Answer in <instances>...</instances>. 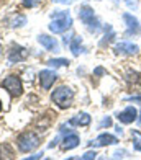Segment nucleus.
<instances>
[{"label": "nucleus", "instance_id": "f257e3e1", "mask_svg": "<svg viewBox=\"0 0 141 160\" xmlns=\"http://www.w3.org/2000/svg\"><path fill=\"white\" fill-rule=\"evenodd\" d=\"M72 26V17L69 12L64 10H54L51 13V23H49V31L54 34H61L68 31Z\"/></svg>", "mask_w": 141, "mask_h": 160}, {"label": "nucleus", "instance_id": "ddd939ff", "mask_svg": "<svg viewBox=\"0 0 141 160\" xmlns=\"http://www.w3.org/2000/svg\"><path fill=\"white\" fill-rule=\"evenodd\" d=\"M79 142H80L79 136L74 134V132H71V134H68V136L62 139V149H64V150H71V149H74V147H77Z\"/></svg>", "mask_w": 141, "mask_h": 160}, {"label": "nucleus", "instance_id": "4be33fe9", "mask_svg": "<svg viewBox=\"0 0 141 160\" xmlns=\"http://www.w3.org/2000/svg\"><path fill=\"white\" fill-rule=\"evenodd\" d=\"M110 124H112V119H110V118H105V119L102 121L100 126H110Z\"/></svg>", "mask_w": 141, "mask_h": 160}, {"label": "nucleus", "instance_id": "a878e982", "mask_svg": "<svg viewBox=\"0 0 141 160\" xmlns=\"http://www.w3.org/2000/svg\"><path fill=\"white\" fill-rule=\"evenodd\" d=\"M53 2H56V3H69V2H72V0H53Z\"/></svg>", "mask_w": 141, "mask_h": 160}, {"label": "nucleus", "instance_id": "4468645a", "mask_svg": "<svg viewBox=\"0 0 141 160\" xmlns=\"http://www.w3.org/2000/svg\"><path fill=\"white\" fill-rule=\"evenodd\" d=\"M90 116H89L87 113H80L77 116H74V118L69 121V124L71 126H89L90 124Z\"/></svg>", "mask_w": 141, "mask_h": 160}, {"label": "nucleus", "instance_id": "c756f323", "mask_svg": "<svg viewBox=\"0 0 141 160\" xmlns=\"http://www.w3.org/2000/svg\"><path fill=\"white\" fill-rule=\"evenodd\" d=\"M139 121H141V114H139Z\"/></svg>", "mask_w": 141, "mask_h": 160}, {"label": "nucleus", "instance_id": "a211bd4d", "mask_svg": "<svg viewBox=\"0 0 141 160\" xmlns=\"http://www.w3.org/2000/svg\"><path fill=\"white\" fill-rule=\"evenodd\" d=\"M71 62L68 59H49L48 61V65L51 67H62V65H69Z\"/></svg>", "mask_w": 141, "mask_h": 160}, {"label": "nucleus", "instance_id": "bb28decb", "mask_svg": "<svg viewBox=\"0 0 141 160\" xmlns=\"http://www.w3.org/2000/svg\"><path fill=\"white\" fill-rule=\"evenodd\" d=\"M128 100H131V101H141V97H131Z\"/></svg>", "mask_w": 141, "mask_h": 160}, {"label": "nucleus", "instance_id": "5701e85b", "mask_svg": "<svg viewBox=\"0 0 141 160\" xmlns=\"http://www.w3.org/2000/svg\"><path fill=\"white\" fill-rule=\"evenodd\" d=\"M113 155H115L117 158H118V157H125V155H127V152H125V150H122V152H120V150H118V152H115V154H113Z\"/></svg>", "mask_w": 141, "mask_h": 160}, {"label": "nucleus", "instance_id": "9d476101", "mask_svg": "<svg viewBox=\"0 0 141 160\" xmlns=\"http://www.w3.org/2000/svg\"><path fill=\"white\" fill-rule=\"evenodd\" d=\"M38 42L46 49V51H51V52H59V44L56 38H51L48 34H40L38 36Z\"/></svg>", "mask_w": 141, "mask_h": 160}, {"label": "nucleus", "instance_id": "c85d7f7f", "mask_svg": "<svg viewBox=\"0 0 141 160\" xmlns=\"http://www.w3.org/2000/svg\"><path fill=\"white\" fill-rule=\"evenodd\" d=\"M0 52H2V46H0Z\"/></svg>", "mask_w": 141, "mask_h": 160}, {"label": "nucleus", "instance_id": "dca6fc26", "mask_svg": "<svg viewBox=\"0 0 141 160\" xmlns=\"http://www.w3.org/2000/svg\"><path fill=\"white\" fill-rule=\"evenodd\" d=\"M69 48H71L74 56H79L80 52H82L84 49H82V39H80V36H74V38L71 39V42H69Z\"/></svg>", "mask_w": 141, "mask_h": 160}, {"label": "nucleus", "instance_id": "cd10ccee", "mask_svg": "<svg viewBox=\"0 0 141 160\" xmlns=\"http://www.w3.org/2000/svg\"><path fill=\"white\" fill-rule=\"evenodd\" d=\"M0 111H2V103H0Z\"/></svg>", "mask_w": 141, "mask_h": 160}, {"label": "nucleus", "instance_id": "f8f14e48", "mask_svg": "<svg viewBox=\"0 0 141 160\" xmlns=\"http://www.w3.org/2000/svg\"><path fill=\"white\" fill-rule=\"evenodd\" d=\"M117 142H118V139H117L115 136L103 132V134H100L95 141H92L90 144H92V145H97V147H103V145H115Z\"/></svg>", "mask_w": 141, "mask_h": 160}, {"label": "nucleus", "instance_id": "f03ea898", "mask_svg": "<svg viewBox=\"0 0 141 160\" xmlns=\"http://www.w3.org/2000/svg\"><path fill=\"white\" fill-rule=\"evenodd\" d=\"M79 18L87 26V30L90 33H95V31L100 30V21H99L97 17H95L94 8H90L89 5H82L79 8Z\"/></svg>", "mask_w": 141, "mask_h": 160}, {"label": "nucleus", "instance_id": "0eeeda50", "mask_svg": "<svg viewBox=\"0 0 141 160\" xmlns=\"http://www.w3.org/2000/svg\"><path fill=\"white\" fill-rule=\"evenodd\" d=\"M56 78H57L56 70H41V74H40V82H41L43 90H49L51 87H53V83L56 82Z\"/></svg>", "mask_w": 141, "mask_h": 160}, {"label": "nucleus", "instance_id": "20e7f679", "mask_svg": "<svg viewBox=\"0 0 141 160\" xmlns=\"http://www.w3.org/2000/svg\"><path fill=\"white\" fill-rule=\"evenodd\" d=\"M17 144L21 152H31L40 145V137L35 132H23L17 139Z\"/></svg>", "mask_w": 141, "mask_h": 160}, {"label": "nucleus", "instance_id": "393cba45", "mask_svg": "<svg viewBox=\"0 0 141 160\" xmlns=\"http://www.w3.org/2000/svg\"><path fill=\"white\" fill-rule=\"evenodd\" d=\"M103 72H105V70H103L102 67H97V69H95V74H97V75H102Z\"/></svg>", "mask_w": 141, "mask_h": 160}, {"label": "nucleus", "instance_id": "aec40b11", "mask_svg": "<svg viewBox=\"0 0 141 160\" xmlns=\"http://www.w3.org/2000/svg\"><path fill=\"white\" fill-rule=\"evenodd\" d=\"M95 157H97V152H95V150H94V152H85V154L82 155V158H84V160H89V158H95Z\"/></svg>", "mask_w": 141, "mask_h": 160}, {"label": "nucleus", "instance_id": "f3484780", "mask_svg": "<svg viewBox=\"0 0 141 160\" xmlns=\"http://www.w3.org/2000/svg\"><path fill=\"white\" fill-rule=\"evenodd\" d=\"M131 137H133V147L141 152V132L139 131H131Z\"/></svg>", "mask_w": 141, "mask_h": 160}, {"label": "nucleus", "instance_id": "b1692460", "mask_svg": "<svg viewBox=\"0 0 141 160\" xmlns=\"http://www.w3.org/2000/svg\"><path fill=\"white\" fill-rule=\"evenodd\" d=\"M127 3H128V7H131V8H136V2H131V0H127Z\"/></svg>", "mask_w": 141, "mask_h": 160}, {"label": "nucleus", "instance_id": "1a4fd4ad", "mask_svg": "<svg viewBox=\"0 0 141 160\" xmlns=\"http://www.w3.org/2000/svg\"><path fill=\"white\" fill-rule=\"evenodd\" d=\"M117 118L120 122H123V124H130V122H133L138 118V111H136V108H133V106H127L122 113L117 114Z\"/></svg>", "mask_w": 141, "mask_h": 160}, {"label": "nucleus", "instance_id": "412c9836", "mask_svg": "<svg viewBox=\"0 0 141 160\" xmlns=\"http://www.w3.org/2000/svg\"><path fill=\"white\" fill-rule=\"evenodd\" d=\"M43 157V152H38V154H35V155H30L28 160H33V158H41Z\"/></svg>", "mask_w": 141, "mask_h": 160}, {"label": "nucleus", "instance_id": "9b49d317", "mask_svg": "<svg viewBox=\"0 0 141 160\" xmlns=\"http://www.w3.org/2000/svg\"><path fill=\"white\" fill-rule=\"evenodd\" d=\"M115 51L118 54H136L139 48L136 44H133V42H128V41H122V42H118V44H115Z\"/></svg>", "mask_w": 141, "mask_h": 160}, {"label": "nucleus", "instance_id": "39448f33", "mask_svg": "<svg viewBox=\"0 0 141 160\" xmlns=\"http://www.w3.org/2000/svg\"><path fill=\"white\" fill-rule=\"evenodd\" d=\"M2 87L5 90H8L10 95H13V97H20L23 93V85H21L20 77H17V75H8L2 82Z\"/></svg>", "mask_w": 141, "mask_h": 160}, {"label": "nucleus", "instance_id": "423d86ee", "mask_svg": "<svg viewBox=\"0 0 141 160\" xmlns=\"http://www.w3.org/2000/svg\"><path fill=\"white\" fill-rule=\"evenodd\" d=\"M123 20L127 25V33L128 34H139L141 33V25L136 17H133L131 13H123Z\"/></svg>", "mask_w": 141, "mask_h": 160}, {"label": "nucleus", "instance_id": "2eb2a0df", "mask_svg": "<svg viewBox=\"0 0 141 160\" xmlns=\"http://www.w3.org/2000/svg\"><path fill=\"white\" fill-rule=\"evenodd\" d=\"M8 26L12 28H20V26H23L26 23V17L25 15H20V13H13V15L8 17Z\"/></svg>", "mask_w": 141, "mask_h": 160}, {"label": "nucleus", "instance_id": "6ab92c4d", "mask_svg": "<svg viewBox=\"0 0 141 160\" xmlns=\"http://www.w3.org/2000/svg\"><path fill=\"white\" fill-rule=\"evenodd\" d=\"M40 3H41V0H23V5L28 7V8H33V7L40 5Z\"/></svg>", "mask_w": 141, "mask_h": 160}, {"label": "nucleus", "instance_id": "7ed1b4c3", "mask_svg": "<svg viewBox=\"0 0 141 160\" xmlns=\"http://www.w3.org/2000/svg\"><path fill=\"white\" fill-rule=\"evenodd\" d=\"M72 98H74V92L69 87H59V88H56L53 92V95H51V100L59 108H69L72 103Z\"/></svg>", "mask_w": 141, "mask_h": 160}, {"label": "nucleus", "instance_id": "6e6552de", "mask_svg": "<svg viewBox=\"0 0 141 160\" xmlns=\"http://www.w3.org/2000/svg\"><path fill=\"white\" fill-rule=\"evenodd\" d=\"M28 57V51L21 46H13L12 51L8 52V64H15V62H21Z\"/></svg>", "mask_w": 141, "mask_h": 160}]
</instances>
